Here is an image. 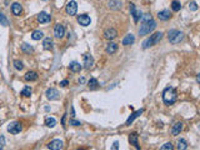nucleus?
Returning a JSON list of instances; mask_svg holds the SVG:
<instances>
[{"mask_svg":"<svg viewBox=\"0 0 200 150\" xmlns=\"http://www.w3.org/2000/svg\"><path fill=\"white\" fill-rule=\"evenodd\" d=\"M54 35L56 39H63L64 35H65V28H64L63 24L58 23L55 26H54Z\"/></svg>","mask_w":200,"mask_h":150,"instance_id":"423d86ee","label":"nucleus"},{"mask_svg":"<svg viewBox=\"0 0 200 150\" xmlns=\"http://www.w3.org/2000/svg\"><path fill=\"white\" fill-rule=\"evenodd\" d=\"M119 149V143L118 141H114V144H113V150H118Z\"/></svg>","mask_w":200,"mask_h":150,"instance_id":"58836bf2","label":"nucleus"},{"mask_svg":"<svg viewBox=\"0 0 200 150\" xmlns=\"http://www.w3.org/2000/svg\"><path fill=\"white\" fill-rule=\"evenodd\" d=\"M163 33L161 31H158V33H155V34H153V35H150V37L148 38V39H145L144 40V43H143V48L144 49H148V48H150V46H154L155 44H158V43L163 39Z\"/></svg>","mask_w":200,"mask_h":150,"instance_id":"f03ea898","label":"nucleus"},{"mask_svg":"<svg viewBox=\"0 0 200 150\" xmlns=\"http://www.w3.org/2000/svg\"><path fill=\"white\" fill-rule=\"evenodd\" d=\"M189 9H190L191 11H196V10H198V4H196L195 1L189 3Z\"/></svg>","mask_w":200,"mask_h":150,"instance_id":"e433bc0d","label":"nucleus"},{"mask_svg":"<svg viewBox=\"0 0 200 150\" xmlns=\"http://www.w3.org/2000/svg\"><path fill=\"white\" fill-rule=\"evenodd\" d=\"M184 128V124L181 123V121H176V123L173 125V128H171V134L174 135V137H176V135H179L183 130Z\"/></svg>","mask_w":200,"mask_h":150,"instance_id":"ddd939ff","label":"nucleus"},{"mask_svg":"<svg viewBox=\"0 0 200 150\" xmlns=\"http://www.w3.org/2000/svg\"><path fill=\"white\" fill-rule=\"evenodd\" d=\"M129 9H130V13H131L133 18H134V21H139V20L141 19V16H143L141 11L135 8V4H134V3H130V4H129Z\"/></svg>","mask_w":200,"mask_h":150,"instance_id":"6e6552de","label":"nucleus"},{"mask_svg":"<svg viewBox=\"0 0 200 150\" xmlns=\"http://www.w3.org/2000/svg\"><path fill=\"white\" fill-rule=\"evenodd\" d=\"M143 113H144V109H139V110H137V111H134V113L131 114V115H130L129 118H128V120H126L125 125H130V124L133 123V121H134L135 119H137V118H139V116L141 115Z\"/></svg>","mask_w":200,"mask_h":150,"instance_id":"2eb2a0df","label":"nucleus"},{"mask_svg":"<svg viewBox=\"0 0 200 150\" xmlns=\"http://www.w3.org/2000/svg\"><path fill=\"white\" fill-rule=\"evenodd\" d=\"M21 50H23L24 53H26V54H30V53H33V51H34V48H33V46H30L29 44H26V43H24V44L21 45Z\"/></svg>","mask_w":200,"mask_h":150,"instance_id":"c85d7f7f","label":"nucleus"},{"mask_svg":"<svg viewBox=\"0 0 200 150\" xmlns=\"http://www.w3.org/2000/svg\"><path fill=\"white\" fill-rule=\"evenodd\" d=\"M14 68H15L16 70H23L24 65H23V61H20V60H14Z\"/></svg>","mask_w":200,"mask_h":150,"instance_id":"72a5a7b5","label":"nucleus"},{"mask_svg":"<svg viewBox=\"0 0 200 150\" xmlns=\"http://www.w3.org/2000/svg\"><path fill=\"white\" fill-rule=\"evenodd\" d=\"M90 16L87 15V14H81V15H78V23H79L81 26H88L90 25Z\"/></svg>","mask_w":200,"mask_h":150,"instance_id":"f8f14e48","label":"nucleus"},{"mask_svg":"<svg viewBox=\"0 0 200 150\" xmlns=\"http://www.w3.org/2000/svg\"><path fill=\"white\" fill-rule=\"evenodd\" d=\"M118 50V44H115V43H109L108 45H106V49H105V51L108 53V54H114Z\"/></svg>","mask_w":200,"mask_h":150,"instance_id":"b1692460","label":"nucleus"},{"mask_svg":"<svg viewBox=\"0 0 200 150\" xmlns=\"http://www.w3.org/2000/svg\"><path fill=\"white\" fill-rule=\"evenodd\" d=\"M50 20H51V16H50L49 14L45 13V11H41L38 15V21L40 24H46V23H49Z\"/></svg>","mask_w":200,"mask_h":150,"instance_id":"4468645a","label":"nucleus"},{"mask_svg":"<svg viewBox=\"0 0 200 150\" xmlns=\"http://www.w3.org/2000/svg\"><path fill=\"white\" fill-rule=\"evenodd\" d=\"M20 95H23V96H30L31 95V88L30 87H25L23 90H21V93H20Z\"/></svg>","mask_w":200,"mask_h":150,"instance_id":"2f4dec72","label":"nucleus"},{"mask_svg":"<svg viewBox=\"0 0 200 150\" xmlns=\"http://www.w3.org/2000/svg\"><path fill=\"white\" fill-rule=\"evenodd\" d=\"M98 85H99V83H98V80L95 79V78H91V79L88 81V87H89L90 90H95L98 88Z\"/></svg>","mask_w":200,"mask_h":150,"instance_id":"a878e982","label":"nucleus"},{"mask_svg":"<svg viewBox=\"0 0 200 150\" xmlns=\"http://www.w3.org/2000/svg\"><path fill=\"white\" fill-rule=\"evenodd\" d=\"M70 125H73V126H79V125H81L80 124V121H78V120H75V119H70Z\"/></svg>","mask_w":200,"mask_h":150,"instance_id":"4c0bfd02","label":"nucleus"},{"mask_svg":"<svg viewBox=\"0 0 200 150\" xmlns=\"http://www.w3.org/2000/svg\"><path fill=\"white\" fill-rule=\"evenodd\" d=\"M63 145H64V143H63V140H60V139H54V140H51L48 144V149H50V150H61L63 149Z\"/></svg>","mask_w":200,"mask_h":150,"instance_id":"0eeeda50","label":"nucleus"},{"mask_svg":"<svg viewBox=\"0 0 200 150\" xmlns=\"http://www.w3.org/2000/svg\"><path fill=\"white\" fill-rule=\"evenodd\" d=\"M76 11H78V4L74 0H71V1L66 4V14L71 16V15H75Z\"/></svg>","mask_w":200,"mask_h":150,"instance_id":"1a4fd4ad","label":"nucleus"},{"mask_svg":"<svg viewBox=\"0 0 200 150\" xmlns=\"http://www.w3.org/2000/svg\"><path fill=\"white\" fill-rule=\"evenodd\" d=\"M93 64H94V59H93V56L90 54H85L84 55V68L85 69H90L93 66Z\"/></svg>","mask_w":200,"mask_h":150,"instance_id":"f3484780","label":"nucleus"},{"mask_svg":"<svg viewBox=\"0 0 200 150\" xmlns=\"http://www.w3.org/2000/svg\"><path fill=\"white\" fill-rule=\"evenodd\" d=\"M78 150H83V149H78Z\"/></svg>","mask_w":200,"mask_h":150,"instance_id":"37998d69","label":"nucleus"},{"mask_svg":"<svg viewBox=\"0 0 200 150\" xmlns=\"http://www.w3.org/2000/svg\"><path fill=\"white\" fill-rule=\"evenodd\" d=\"M68 84H69V81H68V80H63V81L60 83V87H66Z\"/></svg>","mask_w":200,"mask_h":150,"instance_id":"ea45409f","label":"nucleus"},{"mask_svg":"<svg viewBox=\"0 0 200 150\" xmlns=\"http://www.w3.org/2000/svg\"><path fill=\"white\" fill-rule=\"evenodd\" d=\"M24 78H25L26 81H37L38 80V74L35 73V71H28Z\"/></svg>","mask_w":200,"mask_h":150,"instance_id":"4be33fe9","label":"nucleus"},{"mask_svg":"<svg viewBox=\"0 0 200 150\" xmlns=\"http://www.w3.org/2000/svg\"><path fill=\"white\" fill-rule=\"evenodd\" d=\"M11 11H13V14L15 16H19L21 14V11H23V8H21V5L19 3H14L11 5Z\"/></svg>","mask_w":200,"mask_h":150,"instance_id":"aec40b11","label":"nucleus"},{"mask_svg":"<svg viewBox=\"0 0 200 150\" xmlns=\"http://www.w3.org/2000/svg\"><path fill=\"white\" fill-rule=\"evenodd\" d=\"M138 138H139V135L137 133H131L129 135V143L131 145H134L135 148H137V150H140V146H139V143H138Z\"/></svg>","mask_w":200,"mask_h":150,"instance_id":"dca6fc26","label":"nucleus"},{"mask_svg":"<svg viewBox=\"0 0 200 150\" xmlns=\"http://www.w3.org/2000/svg\"><path fill=\"white\" fill-rule=\"evenodd\" d=\"M155 28H156V23H155L154 20H150V21H146V23H143L140 25L139 34L140 35H146L149 33H151Z\"/></svg>","mask_w":200,"mask_h":150,"instance_id":"20e7f679","label":"nucleus"},{"mask_svg":"<svg viewBox=\"0 0 200 150\" xmlns=\"http://www.w3.org/2000/svg\"><path fill=\"white\" fill-rule=\"evenodd\" d=\"M79 83H80V84L85 83V79H84V78H80V79H79Z\"/></svg>","mask_w":200,"mask_h":150,"instance_id":"a19ab883","label":"nucleus"},{"mask_svg":"<svg viewBox=\"0 0 200 150\" xmlns=\"http://www.w3.org/2000/svg\"><path fill=\"white\" fill-rule=\"evenodd\" d=\"M188 143L185 139H179L178 140V150H187Z\"/></svg>","mask_w":200,"mask_h":150,"instance_id":"bb28decb","label":"nucleus"},{"mask_svg":"<svg viewBox=\"0 0 200 150\" xmlns=\"http://www.w3.org/2000/svg\"><path fill=\"white\" fill-rule=\"evenodd\" d=\"M0 24L4 25V26H8L9 25V21H8V19L5 18V15H4L3 13H0Z\"/></svg>","mask_w":200,"mask_h":150,"instance_id":"473e14b6","label":"nucleus"},{"mask_svg":"<svg viewBox=\"0 0 200 150\" xmlns=\"http://www.w3.org/2000/svg\"><path fill=\"white\" fill-rule=\"evenodd\" d=\"M0 150H3V146H1V145H0Z\"/></svg>","mask_w":200,"mask_h":150,"instance_id":"79ce46f5","label":"nucleus"},{"mask_svg":"<svg viewBox=\"0 0 200 150\" xmlns=\"http://www.w3.org/2000/svg\"><path fill=\"white\" fill-rule=\"evenodd\" d=\"M45 125H46L48 128H54V126L56 125V119H55V118L48 116V118L45 119Z\"/></svg>","mask_w":200,"mask_h":150,"instance_id":"cd10ccee","label":"nucleus"},{"mask_svg":"<svg viewBox=\"0 0 200 150\" xmlns=\"http://www.w3.org/2000/svg\"><path fill=\"white\" fill-rule=\"evenodd\" d=\"M171 9H173L174 11H179L181 9V3L180 1H176V0L171 1Z\"/></svg>","mask_w":200,"mask_h":150,"instance_id":"7c9ffc66","label":"nucleus"},{"mask_svg":"<svg viewBox=\"0 0 200 150\" xmlns=\"http://www.w3.org/2000/svg\"><path fill=\"white\" fill-rule=\"evenodd\" d=\"M134 41H135V37L133 34H128L126 37L123 39V45H131V44H134Z\"/></svg>","mask_w":200,"mask_h":150,"instance_id":"5701e85b","label":"nucleus"},{"mask_svg":"<svg viewBox=\"0 0 200 150\" xmlns=\"http://www.w3.org/2000/svg\"><path fill=\"white\" fill-rule=\"evenodd\" d=\"M150 20H153V18H151L150 14H144V15L141 16V21H143V23H146V21H150Z\"/></svg>","mask_w":200,"mask_h":150,"instance_id":"c9c22d12","label":"nucleus"},{"mask_svg":"<svg viewBox=\"0 0 200 150\" xmlns=\"http://www.w3.org/2000/svg\"><path fill=\"white\" fill-rule=\"evenodd\" d=\"M45 95L49 100H58L60 98V94H59V91L54 89V88H49L46 91H45Z\"/></svg>","mask_w":200,"mask_h":150,"instance_id":"9d476101","label":"nucleus"},{"mask_svg":"<svg viewBox=\"0 0 200 150\" xmlns=\"http://www.w3.org/2000/svg\"><path fill=\"white\" fill-rule=\"evenodd\" d=\"M178 99V94H176V90L171 87H168L164 89L163 91V101L165 105H173Z\"/></svg>","mask_w":200,"mask_h":150,"instance_id":"f257e3e1","label":"nucleus"},{"mask_svg":"<svg viewBox=\"0 0 200 150\" xmlns=\"http://www.w3.org/2000/svg\"><path fill=\"white\" fill-rule=\"evenodd\" d=\"M158 18L160 19V20H164V21H165V20H169L170 18H171V13L169 11V10H161V11H159L158 13Z\"/></svg>","mask_w":200,"mask_h":150,"instance_id":"6ab92c4d","label":"nucleus"},{"mask_svg":"<svg viewBox=\"0 0 200 150\" xmlns=\"http://www.w3.org/2000/svg\"><path fill=\"white\" fill-rule=\"evenodd\" d=\"M21 130H23V126H21V123H19V121H13V123H10L8 125V131L10 134H19Z\"/></svg>","mask_w":200,"mask_h":150,"instance_id":"39448f33","label":"nucleus"},{"mask_svg":"<svg viewBox=\"0 0 200 150\" xmlns=\"http://www.w3.org/2000/svg\"><path fill=\"white\" fill-rule=\"evenodd\" d=\"M118 37V31L116 29H114V28H108V29H105L104 31V38L108 39V40H113Z\"/></svg>","mask_w":200,"mask_h":150,"instance_id":"9b49d317","label":"nucleus"},{"mask_svg":"<svg viewBox=\"0 0 200 150\" xmlns=\"http://www.w3.org/2000/svg\"><path fill=\"white\" fill-rule=\"evenodd\" d=\"M31 38H33V40H40V39L44 38V33H43L41 30H35L31 34Z\"/></svg>","mask_w":200,"mask_h":150,"instance_id":"393cba45","label":"nucleus"},{"mask_svg":"<svg viewBox=\"0 0 200 150\" xmlns=\"http://www.w3.org/2000/svg\"><path fill=\"white\" fill-rule=\"evenodd\" d=\"M168 39L171 44H178V43H180L183 39H184V33L180 31V30H169L168 33Z\"/></svg>","mask_w":200,"mask_h":150,"instance_id":"7ed1b4c3","label":"nucleus"},{"mask_svg":"<svg viewBox=\"0 0 200 150\" xmlns=\"http://www.w3.org/2000/svg\"><path fill=\"white\" fill-rule=\"evenodd\" d=\"M108 5H109L110 9H120L121 5H123V3H121V1H109Z\"/></svg>","mask_w":200,"mask_h":150,"instance_id":"c756f323","label":"nucleus"},{"mask_svg":"<svg viewBox=\"0 0 200 150\" xmlns=\"http://www.w3.org/2000/svg\"><path fill=\"white\" fill-rule=\"evenodd\" d=\"M69 69H70V71H73V73H79V71L83 69V66L78 61H71L70 65H69Z\"/></svg>","mask_w":200,"mask_h":150,"instance_id":"412c9836","label":"nucleus"},{"mask_svg":"<svg viewBox=\"0 0 200 150\" xmlns=\"http://www.w3.org/2000/svg\"><path fill=\"white\" fill-rule=\"evenodd\" d=\"M160 150H173V144H171L170 141H168L160 148Z\"/></svg>","mask_w":200,"mask_h":150,"instance_id":"f704fd0d","label":"nucleus"},{"mask_svg":"<svg viewBox=\"0 0 200 150\" xmlns=\"http://www.w3.org/2000/svg\"><path fill=\"white\" fill-rule=\"evenodd\" d=\"M43 48L45 50H53L54 49V43L51 38H45L43 40Z\"/></svg>","mask_w":200,"mask_h":150,"instance_id":"a211bd4d","label":"nucleus"}]
</instances>
